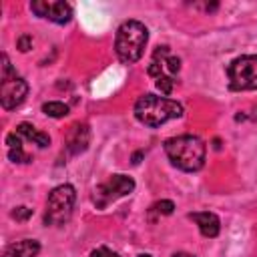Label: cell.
Masks as SVG:
<instances>
[{
	"label": "cell",
	"mask_w": 257,
	"mask_h": 257,
	"mask_svg": "<svg viewBox=\"0 0 257 257\" xmlns=\"http://www.w3.org/2000/svg\"><path fill=\"white\" fill-rule=\"evenodd\" d=\"M30 10L40 16V18H48L50 22L56 24H66L72 18V8L66 2H46V0H34L30 4Z\"/></svg>",
	"instance_id": "9c48e42d"
},
{
	"label": "cell",
	"mask_w": 257,
	"mask_h": 257,
	"mask_svg": "<svg viewBox=\"0 0 257 257\" xmlns=\"http://www.w3.org/2000/svg\"><path fill=\"white\" fill-rule=\"evenodd\" d=\"M139 257H151V255H149V253H141Z\"/></svg>",
	"instance_id": "7402d4cb"
},
{
	"label": "cell",
	"mask_w": 257,
	"mask_h": 257,
	"mask_svg": "<svg viewBox=\"0 0 257 257\" xmlns=\"http://www.w3.org/2000/svg\"><path fill=\"white\" fill-rule=\"evenodd\" d=\"M231 90H255L257 88V54H243L227 66Z\"/></svg>",
	"instance_id": "8992f818"
},
{
	"label": "cell",
	"mask_w": 257,
	"mask_h": 257,
	"mask_svg": "<svg viewBox=\"0 0 257 257\" xmlns=\"http://www.w3.org/2000/svg\"><path fill=\"white\" fill-rule=\"evenodd\" d=\"M8 159L12 163H28L30 161V155H26L22 149H18V151H8Z\"/></svg>",
	"instance_id": "e0dca14e"
},
{
	"label": "cell",
	"mask_w": 257,
	"mask_h": 257,
	"mask_svg": "<svg viewBox=\"0 0 257 257\" xmlns=\"http://www.w3.org/2000/svg\"><path fill=\"white\" fill-rule=\"evenodd\" d=\"M12 217H14L16 221H26V219L32 217V209H28V207H16V209L12 211Z\"/></svg>",
	"instance_id": "ac0fdd59"
},
{
	"label": "cell",
	"mask_w": 257,
	"mask_h": 257,
	"mask_svg": "<svg viewBox=\"0 0 257 257\" xmlns=\"http://www.w3.org/2000/svg\"><path fill=\"white\" fill-rule=\"evenodd\" d=\"M40 251V243L36 239H22L6 247L4 257H36Z\"/></svg>",
	"instance_id": "7c38bea8"
},
{
	"label": "cell",
	"mask_w": 257,
	"mask_h": 257,
	"mask_svg": "<svg viewBox=\"0 0 257 257\" xmlns=\"http://www.w3.org/2000/svg\"><path fill=\"white\" fill-rule=\"evenodd\" d=\"M30 44H32V38H30V36H20V38H18V50L26 52V50L30 48Z\"/></svg>",
	"instance_id": "ffe728a7"
},
{
	"label": "cell",
	"mask_w": 257,
	"mask_h": 257,
	"mask_svg": "<svg viewBox=\"0 0 257 257\" xmlns=\"http://www.w3.org/2000/svg\"><path fill=\"white\" fill-rule=\"evenodd\" d=\"M179 70H181V60L175 54H171L169 46H159L153 52V62L149 64V74L155 76V80L161 76H173L175 78V74Z\"/></svg>",
	"instance_id": "ba28073f"
},
{
	"label": "cell",
	"mask_w": 257,
	"mask_h": 257,
	"mask_svg": "<svg viewBox=\"0 0 257 257\" xmlns=\"http://www.w3.org/2000/svg\"><path fill=\"white\" fill-rule=\"evenodd\" d=\"M149 40V30L143 22L139 20H126L118 26L116 38H114V50L120 62L133 64L141 60L145 46Z\"/></svg>",
	"instance_id": "3957f363"
},
{
	"label": "cell",
	"mask_w": 257,
	"mask_h": 257,
	"mask_svg": "<svg viewBox=\"0 0 257 257\" xmlns=\"http://www.w3.org/2000/svg\"><path fill=\"white\" fill-rule=\"evenodd\" d=\"M165 153L169 161L187 173H195L205 165V143L195 135H179L165 141Z\"/></svg>",
	"instance_id": "6da1fadb"
},
{
	"label": "cell",
	"mask_w": 257,
	"mask_h": 257,
	"mask_svg": "<svg viewBox=\"0 0 257 257\" xmlns=\"http://www.w3.org/2000/svg\"><path fill=\"white\" fill-rule=\"evenodd\" d=\"M88 257H118V253L110 251L108 247H96V249H92V251H90V255H88Z\"/></svg>",
	"instance_id": "d6986e66"
},
{
	"label": "cell",
	"mask_w": 257,
	"mask_h": 257,
	"mask_svg": "<svg viewBox=\"0 0 257 257\" xmlns=\"http://www.w3.org/2000/svg\"><path fill=\"white\" fill-rule=\"evenodd\" d=\"M189 219L197 223L199 231L203 237H217L219 235V229H221V221L215 213H209V211H203V213H189Z\"/></svg>",
	"instance_id": "8fae6325"
},
{
	"label": "cell",
	"mask_w": 257,
	"mask_h": 257,
	"mask_svg": "<svg viewBox=\"0 0 257 257\" xmlns=\"http://www.w3.org/2000/svg\"><path fill=\"white\" fill-rule=\"evenodd\" d=\"M135 191V181L126 175H110L104 183H100L96 189H94V195H92V203L98 207V209H104L106 205H110L112 201L120 199V197H126Z\"/></svg>",
	"instance_id": "52a82bcc"
},
{
	"label": "cell",
	"mask_w": 257,
	"mask_h": 257,
	"mask_svg": "<svg viewBox=\"0 0 257 257\" xmlns=\"http://www.w3.org/2000/svg\"><path fill=\"white\" fill-rule=\"evenodd\" d=\"M175 78L173 76H161V78H157V88L163 92V94H171L173 92V88H175Z\"/></svg>",
	"instance_id": "9a60e30c"
},
{
	"label": "cell",
	"mask_w": 257,
	"mask_h": 257,
	"mask_svg": "<svg viewBox=\"0 0 257 257\" xmlns=\"http://www.w3.org/2000/svg\"><path fill=\"white\" fill-rule=\"evenodd\" d=\"M28 94V82L16 74L6 54H2V74H0V102L2 108L12 110L24 102Z\"/></svg>",
	"instance_id": "5b68a950"
},
{
	"label": "cell",
	"mask_w": 257,
	"mask_h": 257,
	"mask_svg": "<svg viewBox=\"0 0 257 257\" xmlns=\"http://www.w3.org/2000/svg\"><path fill=\"white\" fill-rule=\"evenodd\" d=\"M183 116V106L177 100L157 96V94H143L135 102V118L151 128L165 124L167 120Z\"/></svg>",
	"instance_id": "7a4b0ae2"
},
{
	"label": "cell",
	"mask_w": 257,
	"mask_h": 257,
	"mask_svg": "<svg viewBox=\"0 0 257 257\" xmlns=\"http://www.w3.org/2000/svg\"><path fill=\"white\" fill-rule=\"evenodd\" d=\"M88 141H90V131H88V124L86 122H76L70 126V133L66 137V151L68 155H80L82 151H86L88 147Z\"/></svg>",
	"instance_id": "30bf717a"
},
{
	"label": "cell",
	"mask_w": 257,
	"mask_h": 257,
	"mask_svg": "<svg viewBox=\"0 0 257 257\" xmlns=\"http://www.w3.org/2000/svg\"><path fill=\"white\" fill-rule=\"evenodd\" d=\"M74 203H76V191H74L72 185L64 183V185L54 187L48 193V199H46L44 223L46 225H56V227L64 225L72 215Z\"/></svg>",
	"instance_id": "277c9868"
},
{
	"label": "cell",
	"mask_w": 257,
	"mask_h": 257,
	"mask_svg": "<svg viewBox=\"0 0 257 257\" xmlns=\"http://www.w3.org/2000/svg\"><path fill=\"white\" fill-rule=\"evenodd\" d=\"M173 257H195V255H191V253H185V251H179V253H175Z\"/></svg>",
	"instance_id": "44dd1931"
},
{
	"label": "cell",
	"mask_w": 257,
	"mask_h": 257,
	"mask_svg": "<svg viewBox=\"0 0 257 257\" xmlns=\"http://www.w3.org/2000/svg\"><path fill=\"white\" fill-rule=\"evenodd\" d=\"M42 112L52 116V118H62L68 114V104H64L60 100H48L42 104Z\"/></svg>",
	"instance_id": "5bb4252c"
},
{
	"label": "cell",
	"mask_w": 257,
	"mask_h": 257,
	"mask_svg": "<svg viewBox=\"0 0 257 257\" xmlns=\"http://www.w3.org/2000/svg\"><path fill=\"white\" fill-rule=\"evenodd\" d=\"M173 209H175L173 201H167V199H163V201H159V203H155V205L151 207V211H153V213H159V215H171Z\"/></svg>",
	"instance_id": "2e32d148"
},
{
	"label": "cell",
	"mask_w": 257,
	"mask_h": 257,
	"mask_svg": "<svg viewBox=\"0 0 257 257\" xmlns=\"http://www.w3.org/2000/svg\"><path fill=\"white\" fill-rule=\"evenodd\" d=\"M16 133H18L22 139L32 141V143L38 145V147H48V145H50V137H48L46 133H42V131H36V128H34L32 124H28V122H20L18 128H16Z\"/></svg>",
	"instance_id": "4fadbf2b"
}]
</instances>
